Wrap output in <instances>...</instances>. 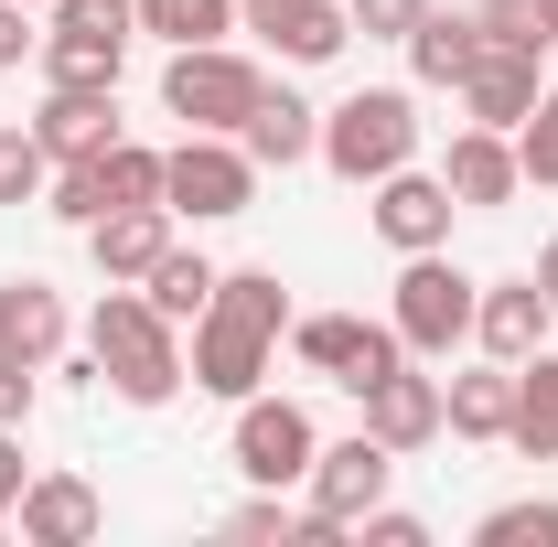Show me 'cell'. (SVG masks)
<instances>
[{
    "label": "cell",
    "mask_w": 558,
    "mask_h": 547,
    "mask_svg": "<svg viewBox=\"0 0 558 547\" xmlns=\"http://www.w3.org/2000/svg\"><path fill=\"white\" fill-rule=\"evenodd\" d=\"M279 333H290V301H279V269H226L215 279V301L194 312V387L205 398H258V376H269Z\"/></svg>",
    "instance_id": "6da1fadb"
},
{
    "label": "cell",
    "mask_w": 558,
    "mask_h": 547,
    "mask_svg": "<svg viewBox=\"0 0 558 547\" xmlns=\"http://www.w3.org/2000/svg\"><path fill=\"white\" fill-rule=\"evenodd\" d=\"M86 354H97V376L130 398V409H172L183 398V343H172V323L150 312V290H130V279H108V301H97V323H86Z\"/></svg>",
    "instance_id": "7a4b0ae2"
},
{
    "label": "cell",
    "mask_w": 558,
    "mask_h": 547,
    "mask_svg": "<svg viewBox=\"0 0 558 547\" xmlns=\"http://www.w3.org/2000/svg\"><path fill=\"white\" fill-rule=\"evenodd\" d=\"M323 161L344 183H387L398 161H418V97L409 86H354L344 108H323Z\"/></svg>",
    "instance_id": "3957f363"
},
{
    "label": "cell",
    "mask_w": 558,
    "mask_h": 547,
    "mask_svg": "<svg viewBox=\"0 0 558 547\" xmlns=\"http://www.w3.org/2000/svg\"><path fill=\"white\" fill-rule=\"evenodd\" d=\"M258 86L269 75L247 65L236 44H172V65H161V108L183 119V130H247V108H258Z\"/></svg>",
    "instance_id": "277c9868"
},
{
    "label": "cell",
    "mask_w": 558,
    "mask_h": 547,
    "mask_svg": "<svg viewBox=\"0 0 558 547\" xmlns=\"http://www.w3.org/2000/svg\"><path fill=\"white\" fill-rule=\"evenodd\" d=\"M130 44H140L130 0H54V22H44V75H54V86H119Z\"/></svg>",
    "instance_id": "5b68a950"
},
{
    "label": "cell",
    "mask_w": 558,
    "mask_h": 547,
    "mask_svg": "<svg viewBox=\"0 0 558 547\" xmlns=\"http://www.w3.org/2000/svg\"><path fill=\"white\" fill-rule=\"evenodd\" d=\"M247 194H258V161H247V139L194 130L183 150H161V205H172V215L226 226V215H247Z\"/></svg>",
    "instance_id": "8992f818"
},
{
    "label": "cell",
    "mask_w": 558,
    "mask_h": 547,
    "mask_svg": "<svg viewBox=\"0 0 558 547\" xmlns=\"http://www.w3.org/2000/svg\"><path fill=\"white\" fill-rule=\"evenodd\" d=\"M473 301H484V279H462L440 247H418L409 269H398V301H387V323L409 354H451V343H473Z\"/></svg>",
    "instance_id": "52a82bcc"
},
{
    "label": "cell",
    "mask_w": 558,
    "mask_h": 547,
    "mask_svg": "<svg viewBox=\"0 0 558 547\" xmlns=\"http://www.w3.org/2000/svg\"><path fill=\"white\" fill-rule=\"evenodd\" d=\"M236 473L247 483H312V451H323V429H312V409L301 398H236Z\"/></svg>",
    "instance_id": "ba28073f"
},
{
    "label": "cell",
    "mask_w": 558,
    "mask_h": 547,
    "mask_svg": "<svg viewBox=\"0 0 558 547\" xmlns=\"http://www.w3.org/2000/svg\"><path fill=\"white\" fill-rule=\"evenodd\" d=\"M290 354H301L312 376H333V387H376L387 365H409L398 323H365V312H312V323H290Z\"/></svg>",
    "instance_id": "9c48e42d"
},
{
    "label": "cell",
    "mask_w": 558,
    "mask_h": 547,
    "mask_svg": "<svg viewBox=\"0 0 558 547\" xmlns=\"http://www.w3.org/2000/svg\"><path fill=\"white\" fill-rule=\"evenodd\" d=\"M387 473H398V451H387L376 429H354V440H333V451H312V515L354 526L365 505H387Z\"/></svg>",
    "instance_id": "30bf717a"
},
{
    "label": "cell",
    "mask_w": 558,
    "mask_h": 547,
    "mask_svg": "<svg viewBox=\"0 0 558 547\" xmlns=\"http://www.w3.org/2000/svg\"><path fill=\"white\" fill-rule=\"evenodd\" d=\"M451 183H440V172H409V161H398V172H387V183H376V236H387V247H398V258H418V247H451Z\"/></svg>",
    "instance_id": "8fae6325"
},
{
    "label": "cell",
    "mask_w": 558,
    "mask_h": 547,
    "mask_svg": "<svg viewBox=\"0 0 558 547\" xmlns=\"http://www.w3.org/2000/svg\"><path fill=\"white\" fill-rule=\"evenodd\" d=\"M440 183H451V205H473V215L515 205V194H526V161H515V130H484V119H473V130L451 139Z\"/></svg>",
    "instance_id": "7c38bea8"
},
{
    "label": "cell",
    "mask_w": 558,
    "mask_h": 547,
    "mask_svg": "<svg viewBox=\"0 0 558 547\" xmlns=\"http://www.w3.org/2000/svg\"><path fill=\"white\" fill-rule=\"evenodd\" d=\"M548 323H558V301L537 279H484V301H473V343H484L494 365H526L548 343Z\"/></svg>",
    "instance_id": "4fadbf2b"
},
{
    "label": "cell",
    "mask_w": 558,
    "mask_h": 547,
    "mask_svg": "<svg viewBox=\"0 0 558 547\" xmlns=\"http://www.w3.org/2000/svg\"><path fill=\"white\" fill-rule=\"evenodd\" d=\"M548 54H515V44H484V54H473V75H462V86H451V97H462V108H473V119H484V130H515V119H526V108H537V97H548Z\"/></svg>",
    "instance_id": "5bb4252c"
},
{
    "label": "cell",
    "mask_w": 558,
    "mask_h": 547,
    "mask_svg": "<svg viewBox=\"0 0 558 547\" xmlns=\"http://www.w3.org/2000/svg\"><path fill=\"white\" fill-rule=\"evenodd\" d=\"M365 398V429L387 440V451H418V440H440V376H418V365H387L376 387H354Z\"/></svg>",
    "instance_id": "9a60e30c"
},
{
    "label": "cell",
    "mask_w": 558,
    "mask_h": 547,
    "mask_svg": "<svg viewBox=\"0 0 558 547\" xmlns=\"http://www.w3.org/2000/svg\"><path fill=\"white\" fill-rule=\"evenodd\" d=\"M11 515H22V537H33V547H86L97 526H108V505H97V483H75V473H33V483H22V505H11Z\"/></svg>",
    "instance_id": "2e32d148"
},
{
    "label": "cell",
    "mask_w": 558,
    "mask_h": 547,
    "mask_svg": "<svg viewBox=\"0 0 558 547\" xmlns=\"http://www.w3.org/2000/svg\"><path fill=\"white\" fill-rule=\"evenodd\" d=\"M33 139H44L54 161H97V150L119 139V86H54L44 119H33Z\"/></svg>",
    "instance_id": "e0dca14e"
},
{
    "label": "cell",
    "mask_w": 558,
    "mask_h": 547,
    "mask_svg": "<svg viewBox=\"0 0 558 547\" xmlns=\"http://www.w3.org/2000/svg\"><path fill=\"white\" fill-rule=\"evenodd\" d=\"M247 22H258V33H269V44H279V65H333V54H344V44H354L344 0H258Z\"/></svg>",
    "instance_id": "ac0fdd59"
},
{
    "label": "cell",
    "mask_w": 558,
    "mask_h": 547,
    "mask_svg": "<svg viewBox=\"0 0 558 547\" xmlns=\"http://www.w3.org/2000/svg\"><path fill=\"white\" fill-rule=\"evenodd\" d=\"M86 247H97V279H150V258L172 247V205H108L97 226H86Z\"/></svg>",
    "instance_id": "d6986e66"
},
{
    "label": "cell",
    "mask_w": 558,
    "mask_h": 547,
    "mask_svg": "<svg viewBox=\"0 0 558 547\" xmlns=\"http://www.w3.org/2000/svg\"><path fill=\"white\" fill-rule=\"evenodd\" d=\"M247 161H258V172H290V161H312V150H323V108H301V97H290V86H258V108H247Z\"/></svg>",
    "instance_id": "ffe728a7"
},
{
    "label": "cell",
    "mask_w": 558,
    "mask_h": 547,
    "mask_svg": "<svg viewBox=\"0 0 558 547\" xmlns=\"http://www.w3.org/2000/svg\"><path fill=\"white\" fill-rule=\"evenodd\" d=\"M0 354H22L33 376L65 354V301H54V279H0Z\"/></svg>",
    "instance_id": "44dd1931"
},
{
    "label": "cell",
    "mask_w": 558,
    "mask_h": 547,
    "mask_svg": "<svg viewBox=\"0 0 558 547\" xmlns=\"http://www.w3.org/2000/svg\"><path fill=\"white\" fill-rule=\"evenodd\" d=\"M505 418H515V365H494V354L440 387V429H462V440H505Z\"/></svg>",
    "instance_id": "7402d4cb"
},
{
    "label": "cell",
    "mask_w": 558,
    "mask_h": 547,
    "mask_svg": "<svg viewBox=\"0 0 558 547\" xmlns=\"http://www.w3.org/2000/svg\"><path fill=\"white\" fill-rule=\"evenodd\" d=\"M505 440H515L526 462H558V354L548 343L515 365V418H505Z\"/></svg>",
    "instance_id": "603a6c76"
},
{
    "label": "cell",
    "mask_w": 558,
    "mask_h": 547,
    "mask_svg": "<svg viewBox=\"0 0 558 547\" xmlns=\"http://www.w3.org/2000/svg\"><path fill=\"white\" fill-rule=\"evenodd\" d=\"M473 54H484V22H473V11H429V22L409 33V75L418 86H462Z\"/></svg>",
    "instance_id": "cb8c5ba5"
},
{
    "label": "cell",
    "mask_w": 558,
    "mask_h": 547,
    "mask_svg": "<svg viewBox=\"0 0 558 547\" xmlns=\"http://www.w3.org/2000/svg\"><path fill=\"white\" fill-rule=\"evenodd\" d=\"M215 279H226V269H215L205 247H161L140 290H150V312H161V323H194V312L215 301Z\"/></svg>",
    "instance_id": "d4e9b609"
},
{
    "label": "cell",
    "mask_w": 558,
    "mask_h": 547,
    "mask_svg": "<svg viewBox=\"0 0 558 547\" xmlns=\"http://www.w3.org/2000/svg\"><path fill=\"white\" fill-rule=\"evenodd\" d=\"M140 33H161V44H226L236 33V0H130Z\"/></svg>",
    "instance_id": "484cf974"
},
{
    "label": "cell",
    "mask_w": 558,
    "mask_h": 547,
    "mask_svg": "<svg viewBox=\"0 0 558 547\" xmlns=\"http://www.w3.org/2000/svg\"><path fill=\"white\" fill-rule=\"evenodd\" d=\"M97 205H161V150L108 139V150H97Z\"/></svg>",
    "instance_id": "4316f807"
},
{
    "label": "cell",
    "mask_w": 558,
    "mask_h": 547,
    "mask_svg": "<svg viewBox=\"0 0 558 547\" xmlns=\"http://www.w3.org/2000/svg\"><path fill=\"white\" fill-rule=\"evenodd\" d=\"M473 22H484V44H515V54H548L558 44L548 0H473Z\"/></svg>",
    "instance_id": "83f0119b"
},
{
    "label": "cell",
    "mask_w": 558,
    "mask_h": 547,
    "mask_svg": "<svg viewBox=\"0 0 558 547\" xmlns=\"http://www.w3.org/2000/svg\"><path fill=\"white\" fill-rule=\"evenodd\" d=\"M44 183H54V150L22 130V119H0V205H33Z\"/></svg>",
    "instance_id": "f1b7e54d"
},
{
    "label": "cell",
    "mask_w": 558,
    "mask_h": 547,
    "mask_svg": "<svg viewBox=\"0 0 558 547\" xmlns=\"http://www.w3.org/2000/svg\"><path fill=\"white\" fill-rule=\"evenodd\" d=\"M484 547H558V494H526V505H494L484 526H473Z\"/></svg>",
    "instance_id": "f546056e"
},
{
    "label": "cell",
    "mask_w": 558,
    "mask_h": 547,
    "mask_svg": "<svg viewBox=\"0 0 558 547\" xmlns=\"http://www.w3.org/2000/svg\"><path fill=\"white\" fill-rule=\"evenodd\" d=\"M515 161H526V183H537V194H558V86L515 119Z\"/></svg>",
    "instance_id": "4dcf8cb0"
},
{
    "label": "cell",
    "mask_w": 558,
    "mask_h": 547,
    "mask_svg": "<svg viewBox=\"0 0 558 547\" xmlns=\"http://www.w3.org/2000/svg\"><path fill=\"white\" fill-rule=\"evenodd\" d=\"M344 22L365 33V44H409L418 22H429V0H344Z\"/></svg>",
    "instance_id": "1f68e13d"
},
{
    "label": "cell",
    "mask_w": 558,
    "mask_h": 547,
    "mask_svg": "<svg viewBox=\"0 0 558 547\" xmlns=\"http://www.w3.org/2000/svg\"><path fill=\"white\" fill-rule=\"evenodd\" d=\"M44 205L65 215V226H97V215H108V205H97V161H65V172L44 183Z\"/></svg>",
    "instance_id": "d6a6232c"
},
{
    "label": "cell",
    "mask_w": 558,
    "mask_h": 547,
    "mask_svg": "<svg viewBox=\"0 0 558 547\" xmlns=\"http://www.w3.org/2000/svg\"><path fill=\"white\" fill-rule=\"evenodd\" d=\"M226 537H258V547H290V537H301V515H290V505H279V494H269V483H258V505H236V515H226Z\"/></svg>",
    "instance_id": "836d02e7"
},
{
    "label": "cell",
    "mask_w": 558,
    "mask_h": 547,
    "mask_svg": "<svg viewBox=\"0 0 558 547\" xmlns=\"http://www.w3.org/2000/svg\"><path fill=\"white\" fill-rule=\"evenodd\" d=\"M354 526H365V547H429V526H418V515H398V505H365Z\"/></svg>",
    "instance_id": "e575fe53"
},
{
    "label": "cell",
    "mask_w": 558,
    "mask_h": 547,
    "mask_svg": "<svg viewBox=\"0 0 558 547\" xmlns=\"http://www.w3.org/2000/svg\"><path fill=\"white\" fill-rule=\"evenodd\" d=\"M22 54H44V33H33V11H22V0H0V75L22 65Z\"/></svg>",
    "instance_id": "d590c367"
},
{
    "label": "cell",
    "mask_w": 558,
    "mask_h": 547,
    "mask_svg": "<svg viewBox=\"0 0 558 547\" xmlns=\"http://www.w3.org/2000/svg\"><path fill=\"white\" fill-rule=\"evenodd\" d=\"M22 418H33V365L0 354V429H22Z\"/></svg>",
    "instance_id": "8d00e7d4"
},
{
    "label": "cell",
    "mask_w": 558,
    "mask_h": 547,
    "mask_svg": "<svg viewBox=\"0 0 558 547\" xmlns=\"http://www.w3.org/2000/svg\"><path fill=\"white\" fill-rule=\"evenodd\" d=\"M22 483H33V462H22V440H11V429H0V515H11V505H22Z\"/></svg>",
    "instance_id": "74e56055"
},
{
    "label": "cell",
    "mask_w": 558,
    "mask_h": 547,
    "mask_svg": "<svg viewBox=\"0 0 558 547\" xmlns=\"http://www.w3.org/2000/svg\"><path fill=\"white\" fill-rule=\"evenodd\" d=\"M537 290H548V301H558V236H548V247H537Z\"/></svg>",
    "instance_id": "f35d334b"
},
{
    "label": "cell",
    "mask_w": 558,
    "mask_h": 547,
    "mask_svg": "<svg viewBox=\"0 0 558 547\" xmlns=\"http://www.w3.org/2000/svg\"><path fill=\"white\" fill-rule=\"evenodd\" d=\"M22 11H54V0H22Z\"/></svg>",
    "instance_id": "ab89813d"
},
{
    "label": "cell",
    "mask_w": 558,
    "mask_h": 547,
    "mask_svg": "<svg viewBox=\"0 0 558 547\" xmlns=\"http://www.w3.org/2000/svg\"><path fill=\"white\" fill-rule=\"evenodd\" d=\"M247 11H258V0H247Z\"/></svg>",
    "instance_id": "60d3db41"
},
{
    "label": "cell",
    "mask_w": 558,
    "mask_h": 547,
    "mask_svg": "<svg viewBox=\"0 0 558 547\" xmlns=\"http://www.w3.org/2000/svg\"><path fill=\"white\" fill-rule=\"evenodd\" d=\"M548 11H558V0H548Z\"/></svg>",
    "instance_id": "b9f144b4"
}]
</instances>
